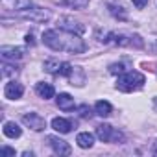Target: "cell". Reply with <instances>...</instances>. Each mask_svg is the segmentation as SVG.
Masks as SVG:
<instances>
[{"label":"cell","instance_id":"cell-1","mask_svg":"<svg viewBox=\"0 0 157 157\" xmlns=\"http://www.w3.org/2000/svg\"><path fill=\"white\" fill-rule=\"evenodd\" d=\"M144 85V76L137 70H129V72H122L117 80V89L122 93H133L137 89H140Z\"/></svg>","mask_w":157,"mask_h":157},{"label":"cell","instance_id":"cell-2","mask_svg":"<svg viewBox=\"0 0 157 157\" xmlns=\"http://www.w3.org/2000/svg\"><path fill=\"white\" fill-rule=\"evenodd\" d=\"M61 50L70 52V54H82V52H85V43L78 33L63 32L61 33Z\"/></svg>","mask_w":157,"mask_h":157},{"label":"cell","instance_id":"cell-3","mask_svg":"<svg viewBox=\"0 0 157 157\" xmlns=\"http://www.w3.org/2000/svg\"><path fill=\"white\" fill-rule=\"evenodd\" d=\"M19 17L32 21V22H48L52 13H50V10H44V8H28V10L19 11Z\"/></svg>","mask_w":157,"mask_h":157},{"label":"cell","instance_id":"cell-4","mask_svg":"<svg viewBox=\"0 0 157 157\" xmlns=\"http://www.w3.org/2000/svg\"><path fill=\"white\" fill-rule=\"evenodd\" d=\"M57 26H59V30H61V32H68V33H78V35L85 33V26H83L82 22L74 21L72 17H61V19L57 21Z\"/></svg>","mask_w":157,"mask_h":157},{"label":"cell","instance_id":"cell-5","mask_svg":"<svg viewBox=\"0 0 157 157\" xmlns=\"http://www.w3.org/2000/svg\"><path fill=\"white\" fill-rule=\"evenodd\" d=\"M46 140H48V144L52 146V150H54V153L56 155H70L72 153V148H70V144L67 142V140H63V139H59V137H54V135H50V137H46Z\"/></svg>","mask_w":157,"mask_h":157},{"label":"cell","instance_id":"cell-6","mask_svg":"<svg viewBox=\"0 0 157 157\" xmlns=\"http://www.w3.org/2000/svg\"><path fill=\"white\" fill-rule=\"evenodd\" d=\"M22 122L33 131H43L46 128V120L41 115H37V113H24L22 115Z\"/></svg>","mask_w":157,"mask_h":157},{"label":"cell","instance_id":"cell-7","mask_svg":"<svg viewBox=\"0 0 157 157\" xmlns=\"http://www.w3.org/2000/svg\"><path fill=\"white\" fill-rule=\"evenodd\" d=\"M43 43L48 48H52L56 52H61V33L57 30H46L43 33Z\"/></svg>","mask_w":157,"mask_h":157},{"label":"cell","instance_id":"cell-8","mask_svg":"<svg viewBox=\"0 0 157 157\" xmlns=\"http://www.w3.org/2000/svg\"><path fill=\"white\" fill-rule=\"evenodd\" d=\"M22 94H24V87H22L21 83H17V82L6 83V87H4V96H6L8 100H19V98H22Z\"/></svg>","mask_w":157,"mask_h":157},{"label":"cell","instance_id":"cell-9","mask_svg":"<svg viewBox=\"0 0 157 157\" xmlns=\"http://www.w3.org/2000/svg\"><path fill=\"white\" fill-rule=\"evenodd\" d=\"M0 56H2L4 61H15V59H21L24 56V48H21V46H2L0 48Z\"/></svg>","mask_w":157,"mask_h":157},{"label":"cell","instance_id":"cell-10","mask_svg":"<svg viewBox=\"0 0 157 157\" xmlns=\"http://www.w3.org/2000/svg\"><path fill=\"white\" fill-rule=\"evenodd\" d=\"M35 93H37L41 98H44V100H50V98L56 96L54 85H52V83H46V82H39V83L35 85Z\"/></svg>","mask_w":157,"mask_h":157},{"label":"cell","instance_id":"cell-11","mask_svg":"<svg viewBox=\"0 0 157 157\" xmlns=\"http://www.w3.org/2000/svg\"><path fill=\"white\" fill-rule=\"evenodd\" d=\"M56 104H57V107H59L61 111H70V109H74V105H76L74 98H72L68 93H59V96L56 98Z\"/></svg>","mask_w":157,"mask_h":157},{"label":"cell","instance_id":"cell-12","mask_svg":"<svg viewBox=\"0 0 157 157\" xmlns=\"http://www.w3.org/2000/svg\"><path fill=\"white\" fill-rule=\"evenodd\" d=\"M52 128L57 131V133H70L72 131V122L70 120H67V118H63V117H56V118H52Z\"/></svg>","mask_w":157,"mask_h":157},{"label":"cell","instance_id":"cell-13","mask_svg":"<svg viewBox=\"0 0 157 157\" xmlns=\"http://www.w3.org/2000/svg\"><path fill=\"white\" fill-rule=\"evenodd\" d=\"M2 6L6 10H15V11H22L28 10L32 6V0H2Z\"/></svg>","mask_w":157,"mask_h":157},{"label":"cell","instance_id":"cell-14","mask_svg":"<svg viewBox=\"0 0 157 157\" xmlns=\"http://www.w3.org/2000/svg\"><path fill=\"white\" fill-rule=\"evenodd\" d=\"M113 133H115V128H111L109 124H100V126H96V137H98L102 142H111Z\"/></svg>","mask_w":157,"mask_h":157},{"label":"cell","instance_id":"cell-15","mask_svg":"<svg viewBox=\"0 0 157 157\" xmlns=\"http://www.w3.org/2000/svg\"><path fill=\"white\" fill-rule=\"evenodd\" d=\"M76 142H78V146L83 148V150L93 148V144H94V135H93V133H89V131H82V133H78Z\"/></svg>","mask_w":157,"mask_h":157},{"label":"cell","instance_id":"cell-16","mask_svg":"<svg viewBox=\"0 0 157 157\" xmlns=\"http://www.w3.org/2000/svg\"><path fill=\"white\" fill-rule=\"evenodd\" d=\"M2 131H4V135L8 137V139H19L21 135H22V129L19 128V124H15V122H4V128H2Z\"/></svg>","mask_w":157,"mask_h":157},{"label":"cell","instance_id":"cell-17","mask_svg":"<svg viewBox=\"0 0 157 157\" xmlns=\"http://www.w3.org/2000/svg\"><path fill=\"white\" fill-rule=\"evenodd\" d=\"M68 80L72 82V85L76 87H82L85 83V72L82 70V67H72V72L68 76Z\"/></svg>","mask_w":157,"mask_h":157},{"label":"cell","instance_id":"cell-18","mask_svg":"<svg viewBox=\"0 0 157 157\" xmlns=\"http://www.w3.org/2000/svg\"><path fill=\"white\" fill-rule=\"evenodd\" d=\"M94 113H96L98 117L105 118V117H109V115L113 113V105H111L107 100H98V102L94 104Z\"/></svg>","mask_w":157,"mask_h":157},{"label":"cell","instance_id":"cell-19","mask_svg":"<svg viewBox=\"0 0 157 157\" xmlns=\"http://www.w3.org/2000/svg\"><path fill=\"white\" fill-rule=\"evenodd\" d=\"M113 41L118 44V46H131V41H133V33H113Z\"/></svg>","mask_w":157,"mask_h":157},{"label":"cell","instance_id":"cell-20","mask_svg":"<svg viewBox=\"0 0 157 157\" xmlns=\"http://www.w3.org/2000/svg\"><path fill=\"white\" fill-rule=\"evenodd\" d=\"M91 0H63V6H68L72 10H83L89 6Z\"/></svg>","mask_w":157,"mask_h":157},{"label":"cell","instance_id":"cell-21","mask_svg":"<svg viewBox=\"0 0 157 157\" xmlns=\"http://www.w3.org/2000/svg\"><path fill=\"white\" fill-rule=\"evenodd\" d=\"M43 67H44V70H46V72H50V74H57V72H59L61 63H59L57 59H46Z\"/></svg>","mask_w":157,"mask_h":157},{"label":"cell","instance_id":"cell-22","mask_svg":"<svg viewBox=\"0 0 157 157\" xmlns=\"http://www.w3.org/2000/svg\"><path fill=\"white\" fill-rule=\"evenodd\" d=\"M109 11H111V15H113L115 19H120V21H126V17H128L122 6H115V4H109Z\"/></svg>","mask_w":157,"mask_h":157},{"label":"cell","instance_id":"cell-23","mask_svg":"<svg viewBox=\"0 0 157 157\" xmlns=\"http://www.w3.org/2000/svg\"><path fill=\"white\" fill-rule=\"evenodd\" d=\"M96 39H98V43H104L105 44V43H109L113 39V32H107V30L102 32V30H98L96 32Z\"/></svg>","mask_w":157,"mask_h":157},{"label":"cell","instance_id":"cell-24","mask_svg":"<svg viewBox=\"0 0 157 157\" xmlns=\"http://www.w3.org/2000/svg\"><path fill=\"white\" fill-rule=\"evenodd\" d=\"M17 72H19V68L15 67V65H2V76L4 78H8V76H17Z\"/></svg>","mask_w":157,"mask_h":157},{"label":"cell","instance_id":"cell-25","mask_svg":"<svg viewBox=\"0 0 157 157\" xmlns=\"http://www.w3.org/2000/svg\"><path fill=\"white\" fill-rule=\"evenodd\" d=\"M70 72H72V65L70 63H67V61H63L61 63V67H59V76H65V78H68L70 76Z\"/></svg>","mask_w":157,"mask_h":157},{"label":"cell","instance_id":"cell-26","mask_svg":"<svg viewBox=\"0 0 157 157\" xmlns=\"http://www.w3.org/2000/svg\"><path fill=\"white\" fill-rule=\"evenodd\" d=\"M109 72H111V74H122V72H124V65H122V63H113V65L109 67Z\"/></svg>","mask_w":157,"mask_h":157},{"label":"cell","instance_id":"cell-27","mask_svg":"<svg viewBox=\"0 0 157 157\" xmlns=\"http://www.w3.org/2000/svg\"><path fill=\"white\" fill-rule=\"evenodd\" d=\"M0 153H2V155H15V150L10 148V146H2V148H0Z\"/></svg>","mask_w":157,"mask_h":157},{"label":"cell","instance_id":"cell-28","mask_svg":"<svg viewBox=\"0 0 157 157\" xmlns=\"http://www.w3.org/2000/svg\"><path fill=\"white\" fill-rule=\"evenodd\" d=\"M133 6H135L137 10H142V8L148 6V0H133Z\"/></svg>","mask_w":157,"mask_h":157},{"label":"cell","instance_id":"cell-29","mask_svg":"<svg viewBox=\"0 0 157 157\" xmlns=\"http://www.w3.org/2000/svg\"><path fill=\"white\" fill-rule=\"evenodd\" d=\"M80 115H82V117H91V109H89L87 105H82V107H80Z\"/></svg>","mask_w":157,"mask_h":157},{"label":"cell","instance_id":"cell-30","mask_svg":"<svg viewBox=\"0 0 157 157\" xmlns=\"http://www.w3.org/2000/svg\"><path fill=\"white\" fill-rule=\"evenodd\" d=\"M26 43H28V44H32V46L35 44V41H33V35H32V33H28V35H26Z\"/></svg>","mask_w":157,"mask_h":157},{"label":"cell","instance_id":"cell-31","mask_svg":"<svg viewBox=\"0 0 157 157\" xmlns=\"http://www.w3.org/2000/svg\"><path fill=\"white\" fill-rule=\"evenodd\" d=\"M151 151H153V155H157V140L153 142V146H151Z\"/></svg>","mask_w":157,"mask_h":157}]
</instances>
